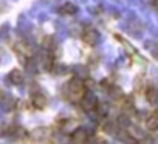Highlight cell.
<instances>
[{
    "label": "cell",
    "mask_w": 158,
    "mask_h": 144,
    "mask_svg": "<svg viewBox=\"0 0 158 144\" xmlns=\"http://www.w3.org/2000/svg\"><path fill=\"white\" fill-rule=\"evenodd\" d=\"M136 144H153V139H152V138L143 136V138H139V139L136 141Z\"/></svg>",
    "instance_id": "5bb4252c"
},
{
    "label": "cell",
    "mask_w": 158,
    "mask_h": 144,
    "mask_svg": "<svg viewBox=\"0 0 158 144\" xmlns=\"http://www.w3.org/2000/svg\"><path fill=\"white\" fill-rule=\"evenodd\" d=\"M59 129H60L62 133H65V135H71V133L77 129V122H76L74 119H64V121H60Z\"/></svg>",
    "instance_id": "5b68a950"
},
{
    "label": "cell",
    "mask_w": 158,
    "mask_h": 144,
    "mask_svg": "<svg viewBox=\"0 0 158 144\" xmlns=\"http://www.w3.org/2000/svg\"><path fill=\"white\" fill-rule=\"evenodd\" d=\"M126 129H127V133H129V135H132V136H133L136 141H138L139 138H143V132H141V130H139L136 125H130V124H129Z\"/></svg>",
    "instance_id": "7c38bea8"
},
{
    "label": "cell",
    "mask_w": 158,
    "mask_h": 144,
    "mask_svg": "<svg viewBox=\"0 0 158 144\" xmlns=\"http://www.w3.org/2000/svg\"><path fill=\"white\" fill-rule=\"evenodd\" d=\"M31 104H33L34 109L44 110V109L47 107V104H48V99H47V96H45L44 93H34V95L31 96Z\"/></svg>",
    "instance_id": "277c9868"
},
{
    "label": "cell",
    "mask_w": 158,
    "mask_h": 144,
    "mask_svg": "<svg viewBox=\"0 0 158 144\" xmlns=\"http://www.w3.org/2000/svg\"><path fill=\"white\" fill-rule=\"evenodd\" d=\"M79 104H81V107H82L84 112H93L98 107V99H96V96H93L90 93H85Z\"/></svg>",
    "instance_id": "3957f363"
},
{
    "label": "cell",
    "mask_w": 158,
    "mask_h": 144,
    "mask_svg": "<svg viewBox=\"0 0 158 144\" xmlns=\"http://www.w3.org/2000/svg\"><path fill=\"white\" fill-rule=\"evenodd\" d=\"M8 79H10V81H11L14 85H20V84L23 82V73H22L20 70L14 68V70H11V71H10Z\"/></svg>",
    "instance_id": "ba28073f"
},
{
    "label": "cell",
    "mask_w": 158,
    "mask_h": 144,
    "mask_svg": "<svg viewBox=\"0 0 158 144\" xmlns=\"http://www.w3.org/2000/svg\"><path fill=\"white\" fill-rule=\"evenodd\" d=\"M48 133H50V129L39 127V129H36V130L31 133V138L36 139V141H42V139H47V138H48Z\"/></svg>",
    "instance_id": "9c48e42d"
},
{
    "label": "cell",
    "mask_w": 158,
    "mask_h": 144,
    "mask_svg": "<svg viewBox=\"0 0 158 144\" xmlns=\"http://www.w3.org/2000/svg\"><path fill=\"white\" fill-rule=\"evenodd\" d=\"M76 11H77V6L73 5V3H70V2L64 3V5L59 6V10H57V13H59L60 16H71V14H76Z\"/></svg>",
    "instance_id": "52a82bcc"
},
{
    "label": "cell",
    "mask_w": 158,
    "mask_h": 144,
    "mask_svg": "<svg viewBox=\"0 0 158 144\" xmlns=\"http://www.w3.org/2000/svg\"><path fill=\"white\" fill-rule=\"evenodd\" d=\"M81 37H82L84 43H87L89 47H95L98 43V40H99V33L96 30H93V28H87V30L82 31Z\"/></svg>",
    "instance_id": "7a4b0ae2"
},
{
    "label": "cell",
    "mask_w": 158,
    "mask_h": 144,
    "mask_svg": "<svg viewBox=\"0 0 158 144\" xmlns=\"http://www.w3.org/2000/svg\"><path fill=\"white\" fill-rule=\"evenodd\" d=\"M53 64H54V60H53V56H48V57L45 59V62H44V67H45V70L51 71V70H53Z\"/></svg>",
    "instance_id": "4fadbf2b"
},
{
    "label": "cell",
    "mask_w": 158,
    "mask_h": 144,
    "mask_svg": "<svg viewBox=\"0 0 158 144\" xmlns=\"http://www.w3.org/2000/svg\"><path fill=\"white\" fill-rule=\"evenodd\" d=\"M85 93H87L85 84L81 78H73L71 81L65 84V96L71 102H81Z\"/></svg>",
    "instance_id": "6da1fadb"
},
{
    "label": "cell",
    "mask_w": 158,
    "mask_h": 144,
    "mask_svg": "<svg viewBox=\"0 0 158 144\" xmlns=\"http://www.w3.org/2000/svg\"><path fill=\"white\" fill-rule=\"evenodd\" d=\"M146 99H147V102H150L152 105H156V104H158V90L153 88V87L147 88V92H146Z\"/></svg>",
    "instance_id": "8fae6325"
},
{
    "label": "cell",
    "mask_w": 158,
    "mask_h": 144,
    "mask_svg": "<svg viewBox=\"0 0 158 144\" xmlns=\"http://www.w3.org/2000/svg\"><path fill=\"white\" fill-rule=\"evenodd\" d=\"M87 139H89V136H87V132L84 129H79L77 127L71 133V144H84Z\"/></svg>",
    "instance_id": "8992f818"
},
{
    "label": "cell",
    "mask_w": 158,
    "mask_h": 144,
    "mask_svg": "<svg viewBox=\"0 0 158 144\" xmlns=\"http://www.w3.org/2000/svg\"><path fill=\"white\" fill-rule=\"evenodd\" d=\"M146 129L149 132H156L158 130V115H150L146 119Z\"/></svg>",
    "instance_id": "30bf717a"
}]
</instances>
